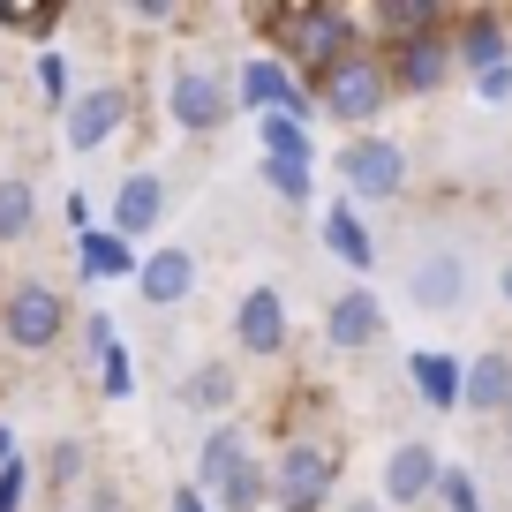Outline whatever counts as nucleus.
I'll return each mask as SVG.
<instances>
[{
    "mask_svg": "<svg viewBox=\"0 0 512 512\" xmlns=\"http://www.w3.org/2000/svg\"><path fill=\"white\" fill-rule=\"evenodd\" d=\"M46 475H53V482H76V475H83V445H76V437H61V445L46 452Z\"/></svg>",
    "mask_w": 512,
    "mask_h": 512,
    "instance_id": "31",
    "label": "nucleus"
},
{
    "mask_svg": "<svg viewBox=\"0 0 512 512\" xmlns=\"http://www.w3.org/2000/svg\"><path fill=\"white\" fill-rule=\"evenodd\" d=\"M309 113H272L264 121V159H309Z\"/></svg>",
    "mask_w": 512,
    "mask_h": 512,
    "instance_id": "26",
    "label": "nucleus"
},
{
    "mask_svg": "<svg viewBox=\"0 0 512 512\" xmlns=\"http://www.w3.org/2000/svg\"><path fill=\"white\" fill-rule=\"evenodd\" d=\"M505 437H512V422H505Z\"/></svg>",
    "mask_w": 512,
    "mask_h": 512,
    "instance_id": "39",
    "label": "nucleus"
},
{
    "mask_svg": "<svg viewBox=\"0 0 512 512\" xmlns=\"http://www.w3.org/2000/svg\"><path fill=\"white\" fill-rule=\"evenodd\" d=\"M309 166H317V159H264V181H272L287 204H302V196H309Z\"/></svg>",
    "mask_w": 512,
    "mask_h": 512,
    "instance_id": "28",
    "label": "nucleus"
},
{
    "mask_svg": "<svg viewBox=\"0 0 512 512\" xmlns=\"http://www.w3.org/2000/svg\"><path fill=\"white\" fill-rule=\"evenodd\" d=\"M136 272H144V256L128 249L113 226L106 234H83V279H136Z\"/></svg>",
    "mask_w": 512,
    "mask_h": 512,
    "instance_id": "20",
    "label": "nucleus"
},
{
    "mask_svg": "<svg viewBox=\"0 0 512 512\" xmlns=\"http://www.w3.org/2000/svg\"><path fill=\"white\" fill-rule=\"evenodd\" d=\"M136 287H144L151 309L189 302V294H196V256H189V249H151V256H144V272H136Z\"/></svg>",
    "mask_w": 512,
    "mask_h": 512,
    "instance_id": "15",
    "label": "nucleus"
},
{
    "mask_svg": "<svg viewBox=\"0 0 512 512\" xmlns=\"http://www.w3.org/2000/svg\"><path fill=\"white\" fill-rule=\"evenodd\" d=\"M452 53H460V68H467V76H490V68H512V31H505V16L475 8V16L460 23V38H452Z\"/></svg>",
    "mask_w": 512,
    "mask_h": 512,
    "instance_id": "13",
    "label": "nucleus"
},
{
    "mask_svg": "<svg viewBox=\"0 0 512 512\" xmlns=\"http://www.w3.org/2000/svg\"><path fill=\"white\" fill-rule=\"evenodd\" d=\"M287 38H294V61H309L317 76L339 68L347 53H362L354 16H339V8H287Z\"/></svg>",
    "mask_w": 512,
    "mask_h": 512,
    "instance_id": "6",
    "label": "nucleus"
},
{
    "mask_svg": "<svg viewBox=\"0 0 512 512\" xmlns=\"http://www.w3.org/2000/svg\"><path fill=\"white\" fill-rule=\"evenodd\" d=\"M437 482H445V460L430 445H392V460H384V505H422Z\"/></svg>",
    "mask_w": 512,
    "mask_h": 512,
    "instance_id": "11",
    "label": "nucleus"
},
{
    "mask_svg": "<svg viewBox=\"0 0 512 512\" xmlns=\"http://www.w3.org/2000/svg\"><path fill=\"white\" fill-rule=\"evenodd\" d=\"M106 512H121V505H106Z\"/></svg>",
    "mask_w": 512,
    "mask_h": 512,
    "instance_id": "38",
    "label": "nucleus"
},
{
    "mask_svg": "<svg viewBox=\"0 0 512 512\" xmlns=\"http://www.w3.org/2000/svg\"><path fill=\"white\" fill-rule=\"evenodd\" d=\"M407 377H415V392L437 407V415L467 407V369L452 362V354H407Z\"/></svg>",
    "mask_w": 512,
    "mask_h": 512,
    "instance_id": "18",
    "label": "nucleus"
},
{
    "mask_svg": "<svg viewBox=\"0 0 512 512\" xmlns=\"http://www.w3.org/2000/svg\"><path fill=\"white\" fill-rule=\"evenodd\" d=\"M83 332H91V354H98V384H106L113 400H128V384H136V377H128V347H121V332H113L106 317H91Z\"/></svg>",
    "mask_w": 512,
    "mask_h": 512,
    "instance_id": "21",
    "label": "nucleus"
},
{
    "mask_svg": "<svg viewBox=\"0 0 512 512\" xmlns=\"http://www.w3.org/2000/svg\"><path fill=\"white\" fill-rule=\"evenodd\" d=\"M234 106H249V113H302L309 98L294 91V68L279 61V53H256V61H241V76H234Z\"/></svg>",
    "mask_w": 512,
    "mask_h": 512,
    "instance_id": "7",
    "label": "nucleus"
},
{
    "mask_svg": "<svg viewBox=\"0 0 512 512\" xmlns=\"http://www.w3.org/2000/svg\"><path fill=\"white\" fill-rule=\"evenodd\" d=\"M234 347L241 354H279V347H287V302H279V287H249V294H241Z\"/></svg>",
    "mask_w": 512,
    "mask_h": 512,
    "instance_id": "9",
    "label": "nucleus"
},
{
    "mask_svg": "<svg viewBox=\"0 0 512 512\" xmlns=\"http://www.w3.org/2000/svg\"><path fill=\"white\" fill-rule=\"evenodd\" d=\"M159 211H166V189H159V174H128L121 189H113V234H151L159 226Z\"/></svg>",
    "mask_w": 512,
    "mask_h": 512,
    "instance_id": "16",
    "label": "nucleus"
},
{
    "mask_svg": "<svg viewBox=\"0 0 512 512\" xmlns=\"http://www.w3.org/2000/svg\"><path fill=\"white\" fill-rule=\"evenodd\" d=\"M324 249H332L339 264L354 272V279H362L369 264H377V241H369V226L354 219V196H339V204L324 211Z\"/></svg>",
    "mask_w": 512,
    "mask_h": 512,
    "instance_id": "17",
    "label": "nucleus"
},
{
    "mask_svg": "<svg viewBox=\"0 0 512 512\" xmlns=\"http://www.w3.org/2000/svg\"><path fill=\"white\" fill-rule=\"evenodd\" d=\"M400 53V61H392V83H400V91H415V98H430L437 83L452 76V68H460V53H452V38H415V46H392Z\"/></svg>",
    "mask_w": 512,
    "mask_h": 512,
    "instance_id": "14",
    "label": "nucleus"
},
{
    "mask_svg": "<svg viewBox=\"0 0 512 512\" xmlns=\"http://www.w3.org/2000/svg\"><path fill=\"white\" fill-rule=\"evenodd\" d=\"M437 497H445L452 512H482V490H475V475H467V467H445V482H437Z\"/></svg>",
    "mask_w": 512,
    "mask_h": 512,
    "instance_id": "30",
    "label": "nucleus"
},
{
    "mask_svg": "<svg viewBox=\"0 0 512 512\" xmlns=\"http://www.w3.org/2000/svg\"><path fill=\"white\" fill-rule=\"evenodd\" d=\"M467 415H512V354L467 362Z\"/></svg>",
    "mask_w": 512,
    "mask_h": 512,
    "instance_id": "19",
    "label": "nucleus"
},
{
    "mask_svg": "<svg viewBox=\"0 0 512 512\" xmlns=\"http://www.w3.org/2000/svg\"><path fill=\"white\" fill-rule=\"evenodd\" d=\"M241 460H249V445H241V430H211V437H204V452H196V482H204V490L219 497V482L234 475Z\"/></svg>",
    "mask_w": 512,
    "mask_h": 512,
    "instance_id": "22",
    "label": "nucleus"
},
{
    "mask_svg": "<svg viewBox=\"0 0 512 512\" xmlns=\"http://www.w3.org/2000/svg\"><path fill=\"white\" fill-rule=\"evenodd\" d=\"M189 400L196 407H226V400H234V362H204L189 377Z\"/></svg>",
    "mask_w": 512,
    "mask_h": 512,
    "instance_id": "27",
    "label": "nucleus"
},
{
    "mask_svg": "<svg viewBox=\"0 0 512 512\" xmlns=\"http://www.w3.org/2000/svg\"><path fill=\"white\" fill-rule=\"evenodd\" d=\"M324 497H332V452L294 437L272 467V505L279 512H324Z\"/></svg>",
    "mask_w": 512,
    "mask_h": 512,
    "instance_id": "4",
    "label": "nucleus"
},
{
    "mask_svg": "<svg viewBox=\"0 0 512 512\" xmlns=\"http://www.w3.org/2000/svg\"><path fill=\"white\" fill-rule=\"evenodd\" d=\"M23 482H31V467H23V460L0 467V512H23Z\"/></svg>",
    "mask_w": 512,
    "mask_h": 512,
    "instance_id": "32",
    "label": "nucleus"
},
{
    "mask_svg": "<svg viewBox=\"0 0 512 512\" xmlns=\"http://www.w3.org/2000/svg\"><path fill=\"white\" fill-rule=\"evenodd\" d=\"M38 226V189L23 174H0V241H23Z\"/></svg>",
    "mask_w": 512,
    "mask_h": 512,
    "instance_id": "23",
    "label": "nucleus"
},
{
    "mask_svg": "<svg viewBox=\"0 0 512 512\" xmlns=\"http://www.w3.org/2000/svg\"><path fill=\"white\" fill-rule=\"evenodd\" d=\"M475 98H490V106H505V98H512V68H490V76H475Z\"/></svg>",
    "mask_w": 512,
    "mask_h": 512,
    "instance_id": "33",
    "label": "nucleus"
},
{
    "mask_svg": "<svg viewBox=\"0 0 512 512\" xmlns=\"http://www.w3.org/2000/svg\"><path fill=\"white\" fill-rule=\"evenodd\" d=\"M339 181H347L354 204H384V196L407 189V151L392 144V136H354V144L339 151Z\"/></svg>",
    "mask_w": 512,
    "mask_h": 512,
    "instance_id": "3",
    "label": "nucleus"
},
{
    "mask_svg": "<svg viewBox=\"0 0 512 512\" xmlns=\"http://www.w3.org/2000/svg\"><path fill=\"white\" fill-rule=\"evenodd\" d=\"M8 460H16V437H8V422H0V467H8Z\"/></svg>",
    "mask_w": 512,
    "mask_h": 512,
    "instance_id": "35",
    "label": "nucleus"
},
{
    "mask_svg": "<svg viewBox=\"0 0 512 512\" xmlns=\"http://www.w3.org/2000/svg\"><path fill=\"white\" fill-rule=\"evenodd\" d=\"M174 512H204V497H196V490H174Z\"/></svg>",
    "mask_w": 512,
    "mask_h": 512,
    "instance_id": "34",
    "label": "nucleus"
},
{
    "mask_svg": "<svg viewBox=\"0 0 512 512\" xmlns=\"http://www.w3.org/2000/svg\"><path fill=\"white\" fill-rule=\"evenodd\" d=\"M324 339H332L339 354H362V347H377L384 339V302L369 287H347L332 309H324Z\"/></svg>",
    "mask_w": 512,
    "mask_h": 512,
    "instance_id": "8",
    "label": "nucleus"
},
{
    "mask_svg": "<svg viewBox=\"0 0 512 512\" xmlns=\"http://www.w3.org/2000/svg\"><path fill=\"white\" fill-rule=\"evenodd\" d=\"M38 91L53 98V113L76 106V98H68V61H61V53H38Z\"/></svg>",
    "mask_w": 512,
    "mask_h": 512,
    "instance_id": "29",
    "label": "nucleus"
},
{
    "mask_svg": "<svg viewBox=\"0 0 512 512\" xmlns=\"http://www.w3.org/2000/svg\"><path fill=\"white\" fill-rule=\"evenodd\" d=\"M272 497V467H256V460H241L234 475L219 482V512H256Z\"/></svg>",
    "mask_w": 512,
    "mask_h": 512,
    "instance_id": "25",
    "label": "nucleus"
},
{
    "mask_svg": "<svg viewBox=\"0 0 512 512\" xmlns=\"http://www.w3.org/2000/svg\"><path fill=\"white\" fill-rule=\"evenodd\" d=\"M392 91H400V83H392V68H384L377 53H347L339 68H324V76H317V106L332 113V121H347V128L377 121Z\"/></svg>",
    "mask_w": 512,
    "mask_h": 512,
    "instance_id": "1",
    "label": "nucleus"
},
{
    "mask_svg": "<svg viewBox=\"0 0 512 512\" xmlns=\"http://www.w3.org/2000/svg\"><path fill=\"white\" fill-rule=\"evenodd\" d=\"M68 332V302L46 287V279H23V287H8V302H0V339L16 354H53Z\"/></svg>",
    "mask_w": 512,
    "mask_h": 512,
    "instance_id": "2",
    "label": "nucleus"
},
{
    "mask_svg": "<svg viewBox=\"0 0 512 512\" xmlns=\"http://www.w3.org/2000/svg\"><path fill=\"white\" fill-rule=\"evenodd\" d=\"M121 121H128V91H121V83H98V91H83L76 106H68V151H98Z\"/></svg>",
    "mask_w": 512,
    "mask_h": 512,
    "instance_id": "10",
    "label": "nucleus"
},
{
    "mask_svg": "<svg viewBox=\"0 0 512 512\" xmlns=\"http://www.w3.org/2000/svg\"><path fill=\"white\" fill-rule=\"evenodd\" d=\"M354 512H384V505H354Z\"/></svg>",
    "mask_w": 512,
    "mask_h": 512,
    "instance_id": "37",
    "label": "nucleus"
},
{
    "mask_svg": "<svg viewBox=\"0 0 512 512\" xmlns=\"http://www.w3.org/2000/svg\"><path fill=\"white\" fill-rule=\"evenodd\" d=\"M497 294H505V302H512V264H505V272H497Z\"/></svg>",
    "mask_w": 512,
    "mask_h": 512,
    "instance_id": "36",
    "label": "nucleus"
},
{
    "mask_svg": "<svg viewBox=\"0 0 512 512\" xmlns=\"http://www.w3.org/2000/svg\"><path fill=\"white\" fill-rule=\"evenodd\" d=\"M166 113H174V128H189V136H211V128L234 113V83H219L211 68H174V76H166Z\"/></svg>",
    "mask_w": 512,
    "mask_h": 512,
    "instance_id": "5",
    "label": "nucleus"
},
{
    "mask_svg": "<svg viewBox=\"0 0 512 512\" xmlns=\"http://www.w3.org/2000/svg\"><path fill=\"white\" fill-rule=\"evenodd\" d=\"M369 23H377V31H392L400 46H415V38L437 31V8H430V0H392V8H369Z\"/></svg>",
    "mask_w": 512,
    "mask_h": 512,
    "instance_id": "24",
    "label": "nucleus"
},
{
    "mask_svg": "<svg viewBox=\"0 0 512 512\" xmlns=\"http://www.w3.org/2000/svg\"><path fill=\"white\" fill-rule=\"evenodd\" d=\"M460 294H467V264L452 249H437V256H422L415 272H407V302L415 309H430V317H445V309H460Z\"/></svg>",
    "mask_w": 512,
    "mask_h": 512,
    "instance_id": "12",
    "label": "nucleus"
}]
</instances>
